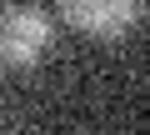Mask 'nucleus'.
I'll use <instances>...</instances> for the list:
<instances>
[{
    "label": "nucleus",
    "instance_id": "1",
    "mask_svg": "<svg viewBox=\"0 0 150 135\" xmlns=\"http://www.w3.org/2000/svg\"><path fill=\"white\" fill-rule=\"evenodd\" d=\"M45 45H50V20L35 5H10L0 20V55L10 65H35Z\"/></svg>",
    "mask_w": 150,
    "mask_h": 135
},
{
    "label": "nucleus",
    "instance_id": "2",
    "mask_svg": "<svg viewBox=\"0 0 150 135\" xmlns=\"http://www.w3.org/2000/svg\"><path fill=\"white\" fill-rule=\"evenodd\" d=\"M60 10L85 35H125L140 15V0H60Z\"/></svg>",
    "mask_w": 150,
    "mask_h": 135
}]
</instances>
